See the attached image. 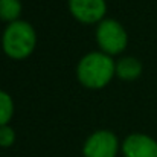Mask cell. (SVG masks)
Masks as SVG:
<instances>
[{
  "instance_id": "6da1fadb",
  "label": "cell",
  "mask_w": 157,
  "mask_h": 157,
  "mask_svg": "<svg viewBox=\"0 0 157 157\" xmlns=\"http://www.w3.org/2000/svg\"><path fill=\"white\" fill-rule=\"evenodd\" d=\"M116 73V63L111 55L101 51L86 53L76 64L78 81L87 89H102Z\"/></svg>"
},
{
  "instance_id": "7a4b0ae2",
  "label": "cell",
  "mask_w": 157,
  "mask_h": 157,
  "mask_svg": "<svg viewBox=\"0 0 157 157\" xmlns=\"http://www.w3.org/2000/svg\"><path fill=\"white\" fill-rule=\"evenodd\" d=\"M37 43L34 26L26 20H15L8 23L2 34V48L11 58L21 59L29 56Z\"/></svg>"
},
{
  "instance_id": "3957f363",
  "label": "cell",
  "mask_w": 157,
  "mask_h": 157,
  "mask_svg": "<svg viewBox=\"0 0 157 157\" xmlns=\"http://www.w3.org/2000/svg\"><path fill=\"white\" fill-rule=\"evenodd\" d=\"M96 43L99 44L101 51L108 55L121 53L128 43V35L125 28L114 18H104L96 26Z\"/></svg>"
},
{
  "instance_id": "277c9868",
  "label": "cell",
  "mask_w": 157,
  "mask_h": 157,
  "mask_svg": "<svg viewBox=\"0 0 157 157\" xmlns=\"http://www.w3.org/2000/svg\"><path fill=\"white\" fill-rule=\"evenodd\" d=\"M119 151L117 136L110 130H96L82 145L84 157H116Z\"/></svg>"
},
{
  "instance_id": "5b68a950",
  "label": "cell",
  "mask_w": 157,
  "mask_h": 157,
  "mask_svg": "<svg viewBox=\"0 0 157 157\" xmlns=\"http://www.w3.org/2000/svg\"><path fill=\"white\" fill-rule=\"evenodd\" d=\"M72 15L82 23H99L107 12L105 0H69Z\"/></svg>"
},
{
  "instance_id": "8992f818",
  "label": "cell",
  "mask_w": 157,
  "mask_h": 157,
  "mask_svg": "<svg viewBox=\"0 0 157 157\" xmlns=\"http://www.w3.org/2000/svg\"><path fill=\"white\" fill-rule=\"evenodd\" d=\"M124 157H157V140L144 133L128 134L122 142Z\"/></svg>"
},
{
  "instance_id": "52a82bcc",
  "label": "cell",
  "mask_w": 157,
  "mask_h": 157,
  "mask_svg": "<svg viewBox=\"0 0 157 157\" xmlns=\"http://www.w3.org/2000/svg\"><path fill=\"white\" fill-rule=\"evenodd\" d=\"M142 73V63L134 56H122L116 61V75L121 79L133 81Z\"/></svg>"
},
{
  "instance_id": "ba28073f",
  "label": "cell",
  "mask_w": 157,
  "mask_h": 157,
  "mask_svg": "<svg viewBox=\"0 0 157 157\" xmlns=\"http://www.w3.org/2000/svg\"><path fill=\"white\" fill-rule=\"evenodd\" d=\"M21 14V2L20 0H0V18L12 23L15 20H20Z\"/></svg>"
},
{
  "instance_id": "9c48e42d",
  "label": "cell",
  "mask_w": 157,
  "mask_h": 157,
  "mask_svg": "<svg viewBox=\"0 0 157 157\" xmlns=\"http://www.w3.org/2000/svg\"><path fill=\"white\" fill-rule=\"evenodd\" d=\"M14 113V101L11 95L0 89V127L8 125Z\"/></svg>"
},
{
  "instance_id": "30bf717a",
  "label": "cell",
  "mask_w": 157,
  "mask_h": 157,
  "mask_svg": "<svg viewBox=\"0 0 157 157\" xmlns=\"http://www.w3.org/2000/svg\"><path fill=\"white\" fill-rule=\"evenodd\" d=\"M15 142V131L9 125H2L0 127V147H11Z\"/></svg>"
}]
</instances>
